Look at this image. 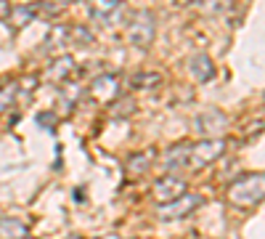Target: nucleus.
<instances>
[{
    "label": "nucleus",
    "instance_id": "2",
    "mask_svg": "<svg viewBox=\"0 0 265 239\" xmlns=\"http://www.w3.org/2000/svg\"><path fill=\"white\" fill-rule=\"evenodd\" d=\"M226 152V144L220 141V138H207L202 144H189V159H186V167H191V170H199V167L215 162V159L220 157V154Z\"/></svg>",
    "mask_w": 265,
    "mask_h": 239
},
{
    "label": "nucleus",
    "instance_id": "8",
    "mask_svg": "<svg viewBox=\"0 0 265 239\" xmlns=\"http://www.w3.org/2000/svg\"><path fill=\"white\" fill-rule=\"evenodd\" d=\"M90 93L96 96V101L109 104V101H114V98H117V93H119V85H117V80H114V77L104 75V77H98V80L93 82Z\"/></svg>",
    "mask_w": 265,
    "mask_h": 239
},
{
    "label": "nucleus",
    "instance_id": "16",
    "mask_svg": "<svg viewBox=\"0 0 265 239\" xmlns=\"http://www.w3.org/2000/svg\"><path fill=\"white\" fill-rule=\"evenodd\" d=\"M13 93H16V85H5V88H0V115L8 109V104L13 101Z\"/></svg>",
    "mask_w": 265,
    "mask_h": 239
},
{
    "label": "nucleus",
    "instance_id": "4",
    "mask_svg": "<svg viewBox=\"0 0 265 239\" xmlns=\"http://www.w3.org/2000/svg\"><path fill=\"white\" fill-rule=\"evenodd\" d=\"M202 205V197H196V194H183V197H178V199L173 202H167V205H162L159 210H156V215L162 218V221H173V218H183V215H189L194 207Z\"/></svg>",
    "mask_w": 265,
    "mask_h": 239
},
{
    "label": "nucleus",
    "instance_id": "6",
    "mask_svg": "<svg viewBox=\"0 0 265 239\" xmlns=\"http://www.w3.org/2000/svg\"><path fill=\"white\" fill-rule=\"evenodd\" d=\"M183 194H186V184L181 178H175V175H164L162 181H156V199L164 202V205Z\"/></svg>",
    "mask_w": 265,
    "mask_h": 239
},
{
    "label": "nucleus",
    "instance_id": "5",
    "mask_svg": "<svg viewBox=\"0 0 265 239\" xmlns=\"http://www.w3.org/2000/svg\"><path fill=\"white\" fill-rule=\"evenodd\" d=\"M90 11L101 24H114L122 16V0H90Z\"/></svg>",
    "mask_w": 265,
    "mask_h": 239
},
{
    "label": "nucleus",
    "instance_id": "12",
    "mask_svg": "<svg viewBox=\"0 0 265 239\" xmlns=\"http://www.w3.org/2000/svg\"><path fill=\"white\" fill-rule=\"evenodd\" d=\"M72 72H75V61H72V59H59V61H53V64H51V69H48V77L56 80V82H64Z\"/></svg>",
    "mask_w": 265,
    "mask_h": 239
},
{
    "label": "nucleus",
    "instance_id": "7",
    "mask_svg": "<svg viewBox=\"0 0 265 239\" xmlns=\"http://www.w3.org/2000/svg\"><path fill=\"white\" fill-rule=\"evenodd\" d=\"M196 130L202 136H210V138H218V133L226 130V117L220 112H204V115L196 117Z\"/></svg>",
    "mask_w": 265,
    "mask_h": 239
},
{
    "label": "nucleus",
    "instance_id": "14",
    "mask_svg": "<svg viewBox=\"0 0 265 239\" xmlns=\"http://www.w3.org/2000/svg\"><path fill=\"white\" fill-rule=\"evenodd\" d=\"M156 82H162V77L156 75V72L135 75V77H133V85H135V88H151V85H156Z\"/></svg>",
    "mask_w": 265,
    "mask_h": 239
},
{
    "label": "nucleus",
    "instance_id": "10",
    "mask_svg": "<svg viewBox=\"0 0 265 239\" xmlns=\"http://www.w3.org/2000/svg\"><path fill=\"white\" fill-rule=\"evenodd\" d=\"M189 67H191V75H194L196 80H202V82H204V80H210V77L215 75V67L210 64V59H207L204 53H196L194 59H191V64H189Z\"/></svg>",
    "mask_w": 265,
    "mask_h": 239
},
{
    "label": "nucleus",
    "instance_id": "11",
    "mask_svg": "<svg viewBox=\"0 0 265 239\" xmlns=\"http://www.w3.org/2000/svg\"><path fill=\"white\" fill-rule=\"evenodd\" d=\"M186 159H189V144L183 146H173L167 154H164V167L167 170H175V167H186Z\"/></svg>",
    "mask_w": 265,
    "mask_h": 239
},
{
    "label": "nucleus",
    "instance_id": "15",
    "mask_svg": "<svg viewBox=\"0 0 265 239\" xmlns=\"http://www.w3.org/2000/svg\"><path fill=\"white\" fill-rule=\"evenodd\" d=\"M151 157H154L151 152H143L141 157H133V159H130V173H143V170H146V165H149V159H151Z\"/></svg>",
    "mask_w": 265,
    "mask_h": 239
},
{
    "label": "nucleus",
    "instance_id": "1",
    "mask_svg": "<svg viewBox=\"0 0 265 239\" xmlns=\"http://www.w3.org/2000/svg\"><path fill=\"white\" fill-rule=\"evenodd\" d=\"M228 199L241 207L257 205L260 199H265V173H247L236 178L228 189Z\"/></svg>",
    "mask_w": 265,
    "mask_h": 239
},
{
    "label": "nucleus",
    "instance_id": "17",
    "mask_svg": "<svg viewBox=\"0 0 265 239\" xmlns=\"http://www.w3.org/2000/svg\"><path fill=\"white\" fill-rule=\"evenodd\" d=\"M13 16H16V24H27L32 16V8H16L13 11Z\"/></svg>",
    "mask_w": 265,
    "mask_h": 239
},
{
    "label": "nucleus",
    "instance_id": "9",
    "mask_svg": "<svg viewBox=\"0 0 265 239\" xmlns=\"http://www.w3.org/2000/svg\"><path fill=\"white\" fill-rule=\"evenodd\" d=\"M27 226L19 218H0V239H24Z\"/></svg>",
    "mask_w": 265,
    "mask_h": 239
},
{
    "label": "nucleus",
    "instance_id": "3",
    "mask_svg": "<svg viewBox=\"0 0 265 239\" xmlns=\"http://www.w3.org/2000/svg\"><path fill=\"white\" fill-rule=\"evenodd\" d=\"M151 40H154V19H151V13L143 11L130 22V27H127V43L146 48Z\"/></svg>",
    "mask_w": 265,
    "mask_h": 239
},
{
    "label": "nucleus",
    "instance_id": "13",
    "mask_svg": "<svg viewBox=\"0 0 265 239\" xmlns=\"http://www.w3.org/2000/svg\"><path fill=\"white\" fill-rule=\"evenodd\" d=\"M199 8L204 13H223L228 8V0H199Z\"/></svg>",
    "mask_w": 265,
    "mask_h": 239
}]
</instances>
